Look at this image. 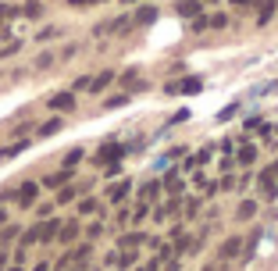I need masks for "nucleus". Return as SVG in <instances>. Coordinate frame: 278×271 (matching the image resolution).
Returning a JSON list of instances; mask_svg holds the SVG:
<instances>
[{
	"mask_svg": "<svg viewBox=\"0 0 278 271\" xmlns=\"http://www.w3.org/2000/svg\"><path fill=\"white\" fill-rule=\"evenodd\" d=\"M257 186H261V193H264L268 200H275V197H278V179H275V171H271V168L257 175Z\"/></svg>",
	"mask_w": 278,
	"mask_h": 271,
	"instance_id": "f257e3e1",
	"label": "nucleus"
},
{
	"mask_svg": "<svg viewBox=\"0 0 278 271\" xmlns=\"http://www.w3.org/2000/svg\"><path fill=\"white\" fill-rule=\"evenodd\" d=\"M14 193H18V203H22V207H32V203H36V193H39V186H36V182H22Z\"/></svg>",
	"mask_w": 278,
	"mask_h": 271,
	"instance_id": "f03ea898",
	"label": "nucleus"
},
{
	"mask_svg": "<svg viewBox=\"0 0 278 271\" xmlns=\"http://www.w3.org/2000/svg\"><path fill=\"white\" fill-rule=\"evenodd\" d=\"M50 111H75V93H54L50 96Z\"/></svg>",
	"mask_w": 278,
	"mask_h": 271,
	"instance_id": "7ed1b4c3",
	"label": "nucleus"
},
{
	"mask_svg": "<svg viewBox=\"0 0 278 271\" xmlns=\"http://www.w3.org/2000/svg\"><path fill=\"white\" fill-rule=\"evenodd\" d=\"M168 93H200V79L196 75H189V79H182V82H171V86H164Z\"/></svg>",
	"mask_w": 278,
	"mask_h": 271,
	"instance_id": "20e7f679",
	"label": "nucleus"
},
{
	"mask_svg": "<svg viewBox=\"0 0 278 271\" xmlns=\"http://www.w3.org/2000/svg\"><path fill=\"white\" fill-rule=\"evenodd\" d=\"M122 153H125V146H122V143H114V146H111V143H104V146H100V164H111V161L118 164V157H122Z\"/></svg>",
	"mask_w": 278,
	"mask_h": 271,
	"instance_id": "39448f33",
	"label": "nucleus"
},
{
	"mask_svg": "<svg viewBox=\"0 0 278 271\" xmlns=\"http://www.w3.org/2000/svg\"><path fill=\"white\" fill-rule=\"evenodd\" d=\"M68 182H71V168H65V171H50V175H47V186H50V189H65Z\"/></svg>",
	"mask_w": 278,
	"mask_h": 271,
	"instance_id": "423d86ee",
	"label": "nucleus"
},
{
	"mask_svg": "<svg viewBox=\"0 0 278 271\" xmlns=\"http://www.w3.org/2000/svg\"><path fill=\"white\" fill-rule=\"evenodd\" d=\"M57 232H61V221H57V218H54V221H39V243H50Z\"/></svg>",
	"mask_w": 278,
	"mask_h": 271,
	"instance_id": "0eeeda50",
	"label": "nucleus"
},
{
	"mask_svg": "<svg viewBox=\"0 0 278 271\" xmlns=\"http://www.w3.org/2000/svg\"><path fill=\"white\" fill-rule=\"evenodd\" d=\"M239 250H243V239H239V236H228V239L221 243V257H225V261H232Z\"/></svg>",
	"mask_w": 278,
	"mask_h": 271,
	"instance_id": "6e6552de",
	"label": "nucleus"
},
{
	"mask_svg": "<svg viewBox=\"0 0 278 271\" xmlns=\"http://www.w3.org/2000/svg\"><path fill=\"white\" fill-rule=\"evenodd\" d=\"M78 236V221H61V232H57V239L61 243H71Z\"/></svg>",
	"mask_w": 278,
	"mask_h": 271,
	"instance_id": "1a4fd4ad",
	"label": "nucleus"
},
{
	"mask_svg": "<svg viewBox=\"0 0 278 271\" xmlns=\"http://www.w3.org/2000/svg\"><path fill=\"white\" fill-rule=\"evenodd\" d=\"M54 132H61V118H50V122H43V125H39V139H47V136H54Z\"/></svg>",
	"mask_w": 278,
	"mask_h": 271,
	"instance_id": "9d476101",
	"label": "nucleus"
},
{
	"mask_svg": "<svg viewBox=\"0 0 278 271\" xmlns=\"http://www.w3.org/2000/svg\"><path fill=\"white\" fill-rule=\"evenodd\" d=\"M111 82H114V71H104V75H96V79H93V82H89V89H93V93H96V89H107V86H111Z\"/></svg>",
	"mask_w": 278,
	"mask_h": 271,
	"instance_id": "9b49d317",
	"label": "nucleus"
},
{
	"mask_svg": "<svg viewBox=\"0 0 278 271\" xmlns=\"http://www.w3.org/2000/svg\"><path fill=\"white\" fill-rule=\"evenodd\" d=\"M253 161H257V146L243 143V146H239V164H253Z\"/></svg>",
	"mask_w": 278,
	"mask_h": 271,
	"instance_id": "f8f14e48",
	"label": "nucleus"
},
{
	"mask_svg": "<svg viewBox=\"0 0 278 271\" xmlns=\"http://www.w3.org/2000/svg\"><path fill=\"white\" fill-rule=\"evenodd\" d=\"M157 18V7H139L136 11V25H150Z\"/></svg>",
	"mask_w": 278,
	"mask_h": 271,
	"instance_id": "ddd939ff",
	"label": "nucleus"
},
{
	"mask_svg": "<svg viewBox=\"0 0 278 271\" xmlns=\"http://www.w3.org/2000/svg\"><path fill=\"white\" fill-rule=\"evenodd\" d=\"M175 11L189 18V14H196V11H200V0H178V7H175Z\"/></svg>",
	"mask_w": 278,
	"mask_h": 271,
	"instance_id": "4468645a",
	"label": "nucleus"
},
{
	"mask_svg": "<svg viewBox=\"0 0 278 271\" xmlns=\"http://www.w3.org/2000/svg\"><path fill=\"white\" fill-rule=\"evenodd\" d=\"M107 197H111V203H122L125 197H129V182H118V186H114V189H111Z\"/></svg>",
	"mask_w": 278,
	"mask_h": 271,
	"instance_id": "2eb2a0df",
	"label": "nucleus"
},
{
	"mask_svg": "<svg viewBox=\"0 0 278 271\" xmlns=\"http://www.w3.org/2000/svg\"><path fill=\"white\" fill-rule=\"evenodd\" d=\"M22 14H25V18H39V14H43V4H39V0H32V4H25V7H22Z\"/></svg>",
	"mask_w": 278,
	"mask_h": 271,
	"instance_id": "dca6fc26",
	"label": "nucleus"
},
{
	"mask_svg": "<svg viewBox=\"0 0 278 271\" xmlns=\"http://www.w3.org/2000/svg\"><path fill=\"white\" fill-rule=\"evenodd\" d=\"M32 243H39V225H32V228L22 236V250H25V246H32Z\"/></svg>",
	"mask_w": 278,
	"mask_h": 271,
	"instance_id": "f3484780",
	"label": "nucleus"
},
{
	"mask_svg": "<svg viewBox=\"0 0 278 271\" xmlns=\"http://www.w3.org/2000/svg\"><path fill=\"white\" fill-rule=\"evenodd\" d=\"M235 214H239V218H253V214H257V203H253V200H243Z\"/></svg>",
	"mask_w": 278,
	"mask_h": 271,
	"instance_id": "a211bd4d",
	"label": "nucleus"
},
{
	"mask_svg": "<svg viewBox=\"0 0 278 271\" xmlns=\"http://www.w3.org/2000/svg\"><path fill=\"white\" fill-rule=\"evenodd\" d=\"M114 264H118V268H132V264H136V254H122V257H114Z\"/></svg>",
	"mask_w": 278,
	"mask_h": 271,
	"instance_id": "6ab92c4d",
	"label": "nucleus"
},
{
	"mask_svg": "<svg viewBox=\"0 0 278 271\" xmlns=\"http://www.w3.org/2000/svg\"><path fill=\"white\" fill-rule=\"evenodd\" d=\"M14 236H18V228H14V225H4V228H0V243H11Z\"/></svg>",
	"mask_w": 278,
	"mask_h": 271,
	"instance_id": "aec40b11",
	"label": "nucleus"
},
{
	"mask_svg": "<svg viewBox=\"0 0 278 271\" xmlns=\"http://www.w3.org/2000/svg\"><path fill=\"white\" fill-rule=\"evenodd\" d=\"M18 14V7H11V4H0V25L7 22V18H14Z\"/></svg>",
	"mask_w": 278,
	"mask_h": 271,
	"instance_id": "412c9836",
	"label": "nucleus"
},
{
	"mask_svg": "<svg viewBox=\"0 0 278 271\" xmlns=\"http://www.w3.org/2000/svg\"><path fill=\"white\" fill-rule=\"evenodd\" d=\"M139 193H143V203H146V200H153V197H157V182H146V186H143Z\"/></svg>",
	"mask_w": 278,
	"mask_h": 271,
	"instance_id": "4be33fe9",
	"label": "nucleus"
},
{
	"mask_svg": "<svg viewBox=\"0 0 278 271\" xmlns=\"http://www.w3.org/2000/svg\"><path fill=\"white\" fill-rule=\"evenodd\" d=\"M271 11H275V4H271V0H264V4H261V25L271 18Z\"/></svg>",
	"mask_w": 278,
	"mask_h": 271,
	"instance_id": "5701e85b",
	"label": "nucleus"
},
{
	"mask_svg": "<svg viewBox=\"0 0 278 271\" xmlns=\"http://www.w3.org/2000/svg\"><path fill=\"white\" fill-rule=\"evenodd\" d=\"M78 214H96V200H82L78 203Z\"/></svg>",
	"mask_w": 278,
	"mask_h": 271,
	"instance_id": "b1692460",
	"label": "nucleus"
},
{
	"mask_svg": "<svg viewBox=\"0 0 278 271\" xmlns=\"http://www.w3.org/2000/svg\"><path fill=\"white\" fill-rule=\"evenodd\" d=\"M210 29V18H193V32H204Z\"/></svg>",
	"mask_w": 278,
	"mask_h": 271,
	"instance_id": "393cba45",
	"label": "nucleus"
},
{
	"mask_svg": "<svg viewBox=\"0 0 278 271\" xmlns=\"http://www.w3.org/2000/svg\"><path fill=\"white\" fill-rule=\"evenodd\" d=\"M82 161V150H71L68 157H65V168H71V164H78Z\"/></svg>",
	"mask_w": 278,
	"mask_h": 271,
	"instance_id": "a878e982",
	"label": "nucleus"
},
{
	"mask_svg": "<svg viewBox=\"0 0 278 271\" xmlns=\"http://www.w3.org/2000/svg\"><path fill=\"white\" fill-rule=\"evenodd\" d=\"M225 25H228L225 14H214V18H210V29H225Z\"/></svg>",
	"mask_w": 278,
	"mask_h": 271,
	"instance_id": "bb28decb",
	"label": "nucleus"
},
{
	"mask_svg": "<svg viewBox=\"0 0 278 271\" xmlns=\"http://www.w3.org/2000/svg\"><path fill=\"white\" fill-rule=\"evenodd\" d=\"M71 200H75V189L65 186V189H61V197H57V203H71Z\"/></svg>",
	"mask_w": 278,
	"mask_h": 271,
	"instance_id": "cd10ccee",
	"label": "nucleus"
},
{
	"mask_svg": "<svg viewBox=\"0 0 278 271\" xmlns=\"http://www.w3.org/2000/svg\"><path fill=\"white\" fill-rule=\"evenodd\" d=\"M71 7H89V4H100V0H68Z\"/></svg>",
	"mask_w": 278,
	"mask_h": 271,
	"instance_id": "c85d7f7f",
	"label": "nucleus"
},
{
	"mask_svg": "<svg viewBox=\"0 0 278 271\" xmlns=\"http://www.w3.org/2000/svg\"><path fill=\"white\" fill-rule=\"evenodd\" d=\"M0 268H7V254L4 250H0Z\"/></svg>",
	"mask_w": 278,
	"mask_h": 271,
	"instance_id": "c756f323",
	"label": "nucleus"
},
{
	"mask_svg": "<svg viewBox=\"0 0 278 271\" xmlns=\"http://www.w3.org/2000/svg\"><path fill=\"white\" fill-rule=\"evenodd\" d=\"M232 4H235V7H246V4H253V0H232Z\"/></svg>",
	"mask_w": 278,
	"mask_h": 271,
	"instance_id": "7c9ffc66",
	"label": "nucleus"
},
{
	"mask_svg": "<svg viewBox=\"0 0 278 271\" xmlns=\"http://www.w3.org/2000/svg\"><path fill=\"white\" fill-rule=\"evenodd\" d=\"M4 225H7V214H4V210H0V228H4Z\"/></svg>",
	"mask_w": 278,
	"mask_h": 271,
	"instance_id": "2f4dec72",
	"label": "nucleus"
},
{
	"mask_svg": "<svg viewBox=\"0 0 278 271\" xmlns=\"http://www.w3.org/2000/svg\"><path fill=\"white\" fill-rule=\"evenodd\" d=\"M36 271H50V268H47V264H36Z\"/></svg>",
	"mask_w": 278,
	"mask_h": 271,
	"instance_id": "473e14b6",
	"label": "nucleus"
},
{
	"mask_svg": "<svg viewBox=\"0 0 278 271\" xmlns=\"http://www.w3.org/2000/svg\"><path fill=\"white\" fill-rule=\"evenodd\" d=\"M271 171H275V179H278V161H275V164H271Z\"/></svg>",
	"mask_w": 278,
	"mask_h": 271,
	"instance_id": "72a5a7b5",
	"label": "nucleus"
},
{
	"mask_svg": "<svg viewBox=\"0 0 278 271\" xmlns=\"http://www.w3.org/2000/svg\"><path fill=\"white\" fill-rule=\"evenodd\" d=\"M11 271H22V268H11Z\"/></svg>",
	"mask_w": 278,
	"mask_h": 271,
	"instance_id": "f704fd0d",
	"label": "nucleus"
}]
</instances>
